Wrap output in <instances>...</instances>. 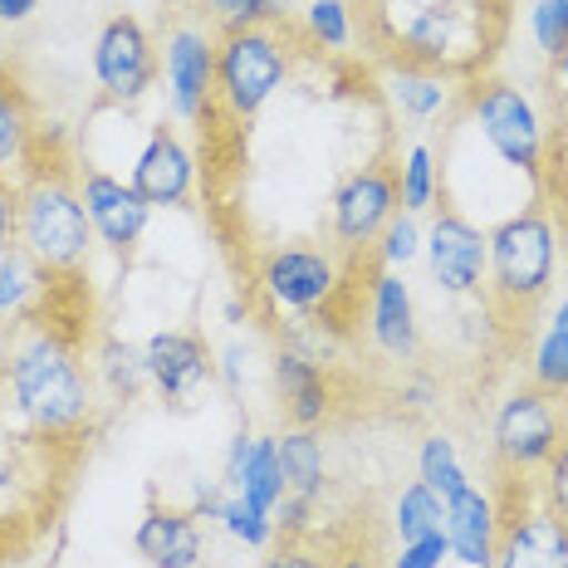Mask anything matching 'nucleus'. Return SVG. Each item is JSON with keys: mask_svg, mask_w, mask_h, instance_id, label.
Returning a JSON list of instances; mask_svg holds the SVG:
<instances>
[{"mask_svg": "<svg viewBox=\"0 0 568 568\" xmlns=\"http://www.w3.org/2000/svg\"><path fill=\"white\" fill-rule=\"evenodd\" d=\"M0 387H6L16 417L40 442H74L93 426L99 383L84 368L79 338L50 318H30L0 348Z\"/></svg>", "mask_w": 568, "mask_h": 568, "instance_id": "obj_1", "label": "nucleus"}, {"mask_svg": "<svg viewBox=\"0 0 568 568\" xmlns=\"http://www.w3.org/2000/svg\"><path fill=\"white\" fill-rule=\"evenodd\" d=\"M490 270H485V304L500 324H519L535 318L539 304H549L554 280H559L564 260V231L549 201H529V206L510 211L495 221L490 231Z\"/></svg>", "mask_w": 568, "mask_h": 568, "instance_id": "obj_2", "label": "nucleus"}, {"mask_svg": "<svg viewBox=\"0 0 568 568\" xmlns=\"http://www.w3.org/2000/svg\"><path fill=\"white\" fill-rule=\"evenodd\" d=\"M16 245L54 280H74L93 255V226L84 196H79L74 168L44 152L30 176L16 182Z\"/></svg>", "mask_w": 568, "mask_h": 568, "instance_id": "obj_3", "label": "nucleus"}, {"mask_svg": "<svg viewBox=\"0 0 568 568\" xmlns=\"http://www.w3.org/2000/svg\"><path fill=\"white\" fill-rule=\"evenodd\" d=\"M460 109H466L470 128L485 138V148L539 192L554 158V123L535 93L510 84V79L480 74L460 89Z\"/></svg>", "mask_w": 568, "mask_h": 568, "instance_id": "obj_4", "label": "nucleus"}, {"mask_svg": "<svg viewBox=\"0 0 568 568\" xmlns=\"http://www.w3.org/2000/svg\"><path fill=\"white\" fill-rule=\"evenodd\" d=\"M294 74L290 26H245L216 34V113L251 123Z\"/></svg>", "mask_w": 568, "mask_h": 568, "instance_id": "obj_5", "label": "nucleus"}, {"mask_svg": "<svg viewBox=\"0 0 568 568\" xmlns=\"http://www.w3.org/2000/svg\"><path fill=\"white\" fill-rule=\"evenodd\" d=\"M485 10L470 0H407L393 20V50L436 74H470L485 59Z\"/></svg>", "mask_w": 568, "mask_h": 568, "instance_id": "obj_6", "label": "nucleus"}, {"mask_svg": "<svg viewBox=\"0 0 568 568\" xmlns=\"http://www.w3.org/2000/svg\"><path fill=\"white\" fill-rule=\"evenodd\" d=\"M568 432V397L515 387L490 412V460L505 480H539Z\"/></svg>", "mask_w": 568, "mask_h": 568, "instance_id": "obj_7", "label": "nucleus"}, {"mask_svg": "<svg viewBox=\"0 0 568 568\" xmlns=\"http://www.w3.org/2000/svg\"><path fill=\"white\" fill-rule=\"evenodd\" d=\"M93 84L99 99L113 109H138L152 89L162 84V50L158 34L148 30V20H138L133 10H113L93 34Z\"/></svg>", "mask_w": 568, "mask_h": 568, "instance_id": "obj_8", "label": "nucleus"}, {"mask_svg": "<svg viewBox=\"0 0 568 568\" xmlns=\"http://www.w3.org/2000/svg\"><path fill=\"white\" fill-rule=\"evenodd\" d=\"M348 265L334 245H275L260 255L255 290L265 294L275 314H328L343 294Z\"/></svg>", "mask_w": 568, "mask_h": 568, "instance_id": "obj_9", "label": "nucleus"}, {"mask_svg": "<svg viewBox=\"0 0 568 568\" xmlns=\"http://www.w3.org/2000/svg\"><path fill=\"white\" fill-rule=\"evenodd\" d=\"M397 211V176L387 162L353 168L328 196V241L343 260H368L377 235Z\"/></svg>", "mask_w": 568, "mask_h": 568, "instance_id": "obj_10", "label": "nucleus"}, {"mask_svg": "<svg viewBox=\"0 0 568 568\" xmlns=\"http://www.w3.org/2000/svg\"><path fill=\"white\" fill-rule=\"evenodd\" d=\"M426 275H432L442 300H485V270H490V235H485L466 211L436 206L426 216Z\"/></svg>", "mask_w": 568, "mask_h": 568, "instance_id": "obj_11", "label": "nucleus"}, {"mask_svg": "<svg viewBox=\"0 0 568 568\" xmlns=\"http://www.w3.org/2000/svg\"><path fill=\"white\" fill-rule=\"evenodd\" d=\"M162 93L176 123H206L216 113V30L201 20H176L162 30Z\"/></svg>", "mask_w": 568, "mask_h": 568, "instance_id": "obj_12", "label": "nucleus"}, {"mask_svg": "<svg viewBox=\"0 0 568 568\" xmlns=\"http://www.w3.org/2000/svg\"><path fill=\"white\" fill-rule=\"evenodd\" d=\"M142 358H148V387L172 412H192L216 387V348H206V338L192 328H158L142 343Z\"/></svg>", "mask_w": 568, "mask_h": 568, "instance_id": "obj_13", "label": "nucleus"}, {"mask_svg": "<svg viewBox=\"0 0 568 568\" xmlns=\"http://www.w3.org/2000/svg\"><path fill=\"white\" fill-rule=\"evenodd\" d=\"M74 182H79V196H84L93 241L113 255H133L142 245V235H148V221H152V206L133 192V182L118 176L113 168H99V162H89V158L74 162Z\"/></svg>", "mask_w": 568, "mask_h": 568, "instance_id": "obj_14", "label": "nucleus"}, {"mask_svg": "<svg viewBox=\"0 0 568 568\" xmlns=\"http://www.w3.org/2000/svg\"><path fill=\"white\" fill-rule=\"evenodd\" d=\"M128 182H133V192L148 201L152 211H186L196 201L201 162L176 128L158 123V128H148L138 158L128 162Z\"/></svg>", "mask_w": 568, "mask_h": 568, "instance_id": "obj_15", "label": "nucleus"}, {"mask_svg": "<svg viewBox=\"0 0 568 568\" xmlns=\"http://www.w3.org/2000/svg\"><path fill=\"white\" fill-rule=\"evenodd\" d=\"M500 549L495 568H568V519L539 500L535 480H519V500L500 505Z\"/></svg>", "mask_w": 568, "mask_h": 568, "instance_id": "obj_16", "label": "nucleus"}, {"mask_svg": "<svg viewBox=\"0 0 568 568\" xmlns=\"http://www.w3.org/2000/svg\"><path fill=\"white\" fill-rule=\"evenodd\" d=\"M368 338L383 358L412 363L422 353V314H417V294L402 270L373 265L368 275Z\"/></svg>", "mask_w": 568, "mask_h": 568, "instance_id": "obj_17", "label": "nucleus"}, {"mask_svg": "<svg viewBox=\"0 0 568 568\" xmlns=\"http://www.w3.org/2000/svg\"><path fill=\"white\" fill-rule=\"evenodd\" d=\"M270 373H275V393H280V407H284V417H290V426L318 432V426L334 422V412H338L334 377H328V368L314 353L294 348V343H280Z\"/></svg>", "mask_w": 568, "mask_h": 568, "instance_id": "obj_18", "label": "nucleus"}, {"mask_svg": "<svg viewBox=\"0 0 568 568\" xmlns=\"http://www.w3.org/2000/svg\"><path fill=\"white\" fill-rule=\"evenodd\" d=\"M500 495L470 480L446 500V544H452V564L460 568H495V549H500Z\"/></svg>", "mask_w": 568, "mask_h": 568, "instance_id": "obj_19", "label": "nucleus"}, {"mask_svg": "<svg viewBox=\"0 0 568 568\" xmlns=\"http://www.w3.org/2000/svg\"><path fill=\"white\" fill-rule=\"evenodd\" d=\"M133 549L148 568H201V559H206V529L182 505L152 500L133 529Z\"/></svg>", "mask_w": 568, "mask_h": 568, "instance_id": "obj_20", "label": "nucleus"}, {"mask_svg": "<svg viewBox=\"0 0 568 568\" xmlns=\"http://www.w3.org/2000/svg\"><path fill=\"white\" fill-rule=\"evenodd\" d=\"M44 152H50V138L40 128L34 99L10 69H0V176L20 182V176H30V168Z\"/></svg>", "mask_w": 568, "mask_h": 568, "instance_id": "obj_21", "label": "nucleus"}, {"mask_svg": "<svg viewBox=\"0 0 568 568\" xmlns=\"http://www.w3.org/2000/svg\"><path fill=\"white\" fill-rule=\"evenodd\" d=\"M387 99H393V109H397L402 123L432 128L436 118H446L456 109L460 89L452 84V74H436V69H422V64L397 59L393 74H387Z\"/></svg>", "mask_w": 568, "mask_h": 568, "instance_id": "obj_22", "label": "nucleus"}, {"mask_svg": "<svg viewBox=\"0 0 568 568\" xmlns=\"http://www.w3.org/2000/svg\"><path fill=\"white\" fill-rule=\"evenodd\" d=\"M54 284L59 280L50 270L34 265L20 245L0 255V328H20V324H30V318H40Z\"/></svg>", "mask_w": 568, "mask_h": 568, "instance_id": "obj_23", "label": "nucleus"}, {"mask_svg": "<svg viewBox=\"0 0 568 568\" xmlns=\"http://www.w3.org/2000/svg\"><path fill=\"white\" fill-rule=\"evenodd\" d=\"M275 456H280L284 495L324 500V490H328V456H324V442H318V432L284 426V432L275 436Z\"/></svg>", "mask_w": 568, "mask_h": 568, "instance_id": "obj_24", "label": "nucleus"}, {"mask_svg": "<svg viewBox=\"0 0 568 568\" xmlns=\"http://www.w3.org/2000/svg\"><path fill=\"white\" fill-rule=\"evenodd\" d=\"M397 206L412 211V216H432L436 206H446V176H442V158L426 138L407 142L397 158Z\"/></svg>", "mask_w": 568, "mask_h": 568, "instance_id": "obj_25", "label": "nucleus"}, {"mask_svg": "<svg viewBox=\"0 0 568 568\" xmlns=\"http://www.w3.org/2000/svg\"><path fill=\"white\" fill-rule=\"evenodd\" d=\"M93 383L109 393L113 407H128L148 393V358H142L138 343L128 338H99L93 343Z\"/></svg>", "mask_w": 568, "mask_h": 568, "instance_id": "obj_26", "label": "nucleus"}, {"mask_svg": "<svg viewBox=\"0 0 568 568\" xmlns=\"http://www.w3.org/2000/svg\"><path fill=\"white\" fill-rule=\"evenodd\" d=\"M231 490L241 500H251L255 510L275 515L280 500H284V476H280V456H275V436H255L251 442V456L245 466L231 476Z\"/></svg>", "mask_w": 568, "mask_h": 568, "instance_id": "obj_27", "label": "nucleus"}, {"mask_svg": "<svg viewBox=\"0 0 568 568\" xmlns=\"http://www.w3.org/2000/svg\"><path fill=\"white\" fill-rule=\"evenodd\" d=\"M387 525H393L397 544L407 539H426V535H442L446 529V500L422 480H407L393 495V510H387Z\"/></svg>", "mask_w": 568, "mask_h": 568, "instance_id": "obj_28", "label": "nucleus"}, {"mask_svg": "<svg viewBox=\"0 0 568 568\" xmlns=\"http://www.w3.org/2000/svg\"><path fill=\"white\" fill-rule=\"evenodd\" d=\"M417 480L432 485L442 500H452L456 490H466L470 470H466V456H460L456 436H446V432H426L422 436V446H417Z\"/></svg>", "mask_w": 568, "mask_h": 568, "instance_id": "obj_29", "label": "nucleus"}, {"mask_svg": "<svg viewBox=\"0 0 568 568\" xmlns=\"http://www.w3.org/2000/svg\"><path fill=\"white\" fill-rule=\"evenodd\" d=\"M353 10H358L353 0H314V6H304V20H300L304 40L328 54L348 50L353 34H358V16Z\"/></svg>", "mask_w": 568, "mask_h": 568, "instance_id": "obj_30", "label": "nucleus"}, {"mask_svg": "<svg viewBox=\"0 0 568 568\" xmlns=\"http://www.w3.org/2000/svg\"><path fill=\"white\" fill-rule=\"evenodd\" d=\"M525 368H529V387L549 397H568V334L544 324L535 338H529L525 353Z\"/></svg>", "mask_w": 568, "mask_h": 568, "instance_id": "obj_31", "label": "nucleus"}, {"mask_svg": "<svg viewBox=\"0 0 568 568\" xmlns=\"http://www.w3.org/2000/svg\"><path fill=\"white\" fill-rule=\"evenodd\" d=\"M192 10L201 16V26H211L216 34L245 30V26H284V0H192Z\"/></svg>", "mask_w": 568, "mask_h": 568, "instance_id": "obj_32", "label": "nucleus"}, {"mask_svg": "<svg viewBox=\"0 0 568 568\" xmlns=\"http://www.w3.org/2000/svg\"><path fill=\"white\" fill-rule=\"evenodd\" d=\"M422 245H426V216L397 211V216L383 226V235H377L368 260L373 265H383V270H402V275H407V265H417L422 260Z\"/></svg>", "mask_w": 568, "mask_h": 568, "instance_id": "obj_33", "label": "nucleus"}, {"mask_svg": "<svg viewBox=\"0 0 568 568\" xmlns=\"http://www.w3.org/2000/svg\"><path fill=\"white\" fill-rule=\"evenodd\" d=\"M216 525L226 529V535L235 544H245V549H255V554H270L280 544V529H275V515H265V510H255L251 500H241V495H226V505H221V515H216Z\"/></svg>", "mask_w": 568, "mask_h": 568, "instance_id": "obj_34", "label": "nucleus"}, {"mask_svg": "<svg viewBox=\"0 0 568 568\" xmlns=\"http://www.w3.org/2000/svg\"><path fill=\"white\" fill-rule=\"evenodd\" d=\"M525 26H529V40H535L539 59L549 64L568 44V0H529Z\"/></svg>", "mask_w": 568, "mask_h": 568, "instance_id": "obj_35", "label": "nucleus"}, {"mask_svg": "<svg viewBox=\"0 0 568 568\" xmlns=\"http://www.w3.org/2000/svg\"><path fill=\"white\" fill-rule=\"evenodd\" d=\"M535 490H539V500L549 505L554 515L568 519V432H564V442H559V452H554V460L539 470Z\"/></svg>", "mask_w": 568, "mask_h": 568, "instance_id": "obj_36", "label": "nucleus"}, {"mask_svg": "<svg viewBox=\"0 0 568 568\" xmlns=\"http://www.w3.org/2000/svg\"><path fill=\"white\" fill-rule=\"evenodd\" d=\"M446 564H452V544H446V529H442V535L397 544L387 568H446Z\"/></svg>", "mask_w": 568, "mask_h": 568, "instance_id": "obj_37", "label": "nucleus"}, {"mask_svg": "<svg viewBox=\"0 0 568 568\" xmlns=\"http://www.w3.org/2000/svg\"><path fill=\"white\" fill-rule=\"evenodd\" d=\"M314 510H318V500H304V495H284L280 510H275V529H280V539H310V529H314Z\"/></svg>", "mask_w": 568, "mask_h": 568, "instance_id": "obj_38", "label": "nucleus"}, {"mask_svg": "<svg viewBox=\"0 0 568 568\" xmlns=\"http://www.w3.org/2000/svg\"><path fill=\"white\" fill-rule=\"evenodd\" d=\"M245 377H251V348H245V343H226V348H216V383L226 387L231 397L245 393Z\"/></svg>", "mask_w": 568, "mask_h": 568, "instance_id": "obj_39", "label": "nucleus"}, {"mask_svg": "<svg viewBox=\"0 0 568 568\" xmlns=\"http://www.w3.org/2000/svg\"><path fill=\"white\" fill-rule=\"evenodd\" d=\"M397 402H402V412H432L436 402H442V383H436L432 373H407L402 377V387H397Z\"/></svg>", "mask_w": 568, "mask_h": 568, "instance_id": "obj_40", "label": "nucleus"}, {"mask_svg": "<svg viewBox=\"0 0 568 568\" xmlns=\"http://www.w3.org/2000/svg\"><path fill=\"white\" fill-rule=\"evenodd\" d=\"M260 568H328V559L314 549L310 539H280Z\"/></svg>", "mask_w": 568, "mask_h": 568, "instance_id": "obj_41", "label": "nucleus"}, {"mask_svg": "<svg viewBox=\"0 0 568 568\" xmlns=\"http://www.w3.org/2000/svg\"><path fill=\"white\" fill-rule=\"evenodd\" d=\"M226 495H231V485L226 480H196V490H192V510L201 525H216V515H221V505H226Z\"/></svg>", "mask_w": 568, "mask_h": 568, "instance_id": "obj_42", "label": "nucleus"}, {"mask_svg": "<svg viewBox=\"0 0 568 568\" xmlns=\"http://www.w3.org/2000/svg\"><path fill=\"white\" fill-rule=\"evenodd\" d=\"M544 89H549L554 109H559V113L568 118V44L549 59V64H544Z\"/></svg>", "mask_w": 568, "mask_h": 568, "instance_id": "obj_43", "label": "nucleus"}, {"mask_svg": "<svg viewBox=\"0 0 568 568\" xmlns=\"http://www.w3.org/2000/svg\"><path fill=\"white\" fill-rule=\"evenodd\" d=\"M16 251V182L0 176V255Z\"/></svg>", "mask_w": 568, "mask_h": 568, "instance_id": "obj_44", "label": "nucleus"}, {"mask_svg": "<svg viewBox=\"0 0 568 568\" xmlns=\"http://www.w3.org/2000/svg\"><path fill=\"white\" fill-rule=\"evenodd\" d=\"M34 10H40V0H0V26H6V30L26 26Z\"/></svg>", "mask_w": 568, "mask_h": 568, "instance_id": "obj_45", "label": "nucleus"}, {"mask_svg": "<svg viewBox=\"0 0 568 568\" xmlns=\"http://www.w3.org/2000/svg\"><path fill=\"white\" fill-rule=\"evenodd\" d=\"M328 568H383V564H377L373 549H338L334 559H328Z\"/></svg>", "mask_w": 568, "mask_h": 568, "instance_id": "obj_46", "label": "nucleus"}, {"mask_svg": "<svg viewBox=\"0 0 568 568\" xmlns=\"http://www.w3.org/2000/svg\"><path fill=\"white\" fill-rule=\"evenodd\" d=\"M549 328H559V334H568V294H559V300L549 304V318H544Z\"/></svg>", "mask_w": 568, "mask_h": 568, "instance_id": "obj_47", "label": "nucleus"}, {"mask_svg": "<svg viewBox=\"0 0 568 568\" xmlns=\"http://www.w3.org/2000/svg\"><path fill=\"white\" fill-rule=\"evenodd\" d=\"M245 318V300H226V324H241Z\"/></svg>", "mask_w": 568, "mask_h": 568, "instance_id": "obj_48", "label": "nucleus"}, {"mask_svg": "<svg viewBox=\"0 0 568 568\" xmlns=\"http://www.w3.org/2000/svg\"><path fill=\"white\" fill-rule=\"evenodd\" d=\"M353 6H377V10H383V6H387V0H353Z\"/></svg>", "mask_w": 568, "mask_h": 568, "instance_id": "obj_49", "label": "nucleus"}, {"mask_svg": "<svg viewBox=\"0 0 568 568\" xmlns=\"http://www.w3.org/2000/svg\"><path fill=\"white\" fill-rule=\"evenodd\" d=\"M304 6H314V0H304Z\"/></svg>", "mask_w": 568, "mask_h": 568, "instance_id": "obj_50", "label": "nucleus"}]
</instances>
